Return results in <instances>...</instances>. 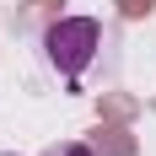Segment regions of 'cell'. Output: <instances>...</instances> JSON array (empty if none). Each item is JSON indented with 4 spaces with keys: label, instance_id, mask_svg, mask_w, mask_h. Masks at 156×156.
I'll return each mask as SVG.
<instances>
[{
    "label": "cell",
    "instance_id": "obj_2",
    "mask_svg": "<svg viewBox=\"0 0 156 156\" xmlns=\"http://www.w3.org/2000/svg\"><path fill=\"white\" fill-rule=\"evenodd\" d=\"M43 156H92V151H86L81 140H59V145H48Z\"/></svg>",
    "mask_w": 156,
    "mask_h": 156
},
{
    "label": "cell",
    "instance_id": "obj_1",
    "mask_svg": "<svg viewBox=\"0 0 156 156\" xmlns=\"http://www.w3.org/2000/svg\"><path fill=\"white\" fill-rule=\"evenodd\" d=\"M43 48H48V65L59 76H81L97 59V48H102V27H97L92 16H59L43 32Z\"/></svg>",
    "mask_w": 156,
    "mask_h": 156
}]
</instances>
